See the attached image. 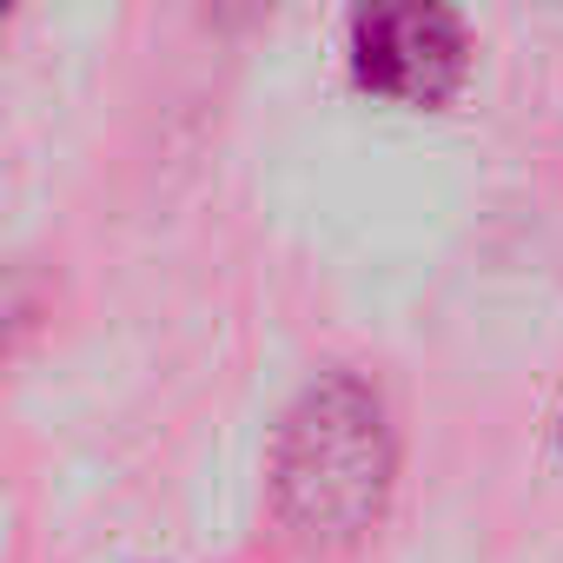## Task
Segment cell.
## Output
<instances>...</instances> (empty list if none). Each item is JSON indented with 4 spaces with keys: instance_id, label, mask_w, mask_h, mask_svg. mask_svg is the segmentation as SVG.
I'll return each mask as SVG.
<instances>
[{
    "instance_id": "6da1fadb",
    "label": "cell",
    "mask_w": 563,
    "mask_h": 563,
    "mask_svg": "<svg viewBox=\"0 0 563 563\" xmlns=\"http://www.w3.org/2000/svg\"><path fill=\"white\" fill-rule=\"evenodd\" d=\"M391 424L358 372H325L299 391L272 444V504L306 543H352L391 497Z\"/></svg>"
},
{
    "instance_id": "3957f363",
    "label": "cell",
    "mask_w": 563,
    "mask_h": 563,
    "mask_svg": "<svg viewBox=\"0 0 563 563\" xmlns=\"http://www.w3.org/2000/svg\"><path fill=\"white\" fill-rule=\"evenodd\" d=\"M0 34H8V14H0Z\"/></svg>"
},
{
    "instance_id": "7a4b0ae2",
    "label": "cell",
    "mask_w": 563,
    "mask_h": 563,
    "mask_svg": "<svg viewBox=\"0 0 563 563\" xmlns=\"http://www.w3.org/2000/svg\"><path fill=\"white\" fill-rule=\"evenodd\" d=\"M471 74V34L451 8H365L352 14V80L391 107H444Z\"/></svg>"
},
{
    "instance_id": "277c9868",
    "label": "cell",
    "mask_w": 563,
    "mask_h": 563,
    "mask_svg": "<svg viewBox=\"0 0 563 563\" xmlns=\"http://www.w3.org/2000/svg\"><path fill=\"white\" fill-rule=\"evenodd\" d=\"M556 444H563V424H556Z\"/></svg>"
}]
</instances>
